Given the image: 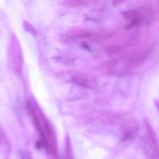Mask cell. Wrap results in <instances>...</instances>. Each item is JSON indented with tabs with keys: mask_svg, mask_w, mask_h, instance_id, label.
<instances>
[{
	"mask_svg": "<svg viewBox=\"0 0 159 159\" xmlns=\"http://www.w3.org/2000/svg\"><path fill=\"white\" fill-rule=\"evenodd\" d=\"M66 159H73L71 143L69 137H67L66 140Z\"/></svg>",
	"mask_w": 159,
	"mask_h": 159,
	"instance_id": "5",
	"label": "cell"
},
{
	"mask_svg": "<svg viewBox=\"0 0 159 159\" xmlns=\"http://www.w3.org/2000/svg\"><path fill=\"white\" fill-rule=\"evenodd\" d=\"M27 108L33 119L37 130L41 136V139L37 145L40 144L39 148H46L53 155L57 156V143L52 125L38 105L28 101L27 102Z\"/></svg>",
	"mask_w": 159,
	"mask_h": 159,
	"instance_id": "1",
	"label": "cell"
},
{
	"mask_svg": "<svg viewBox=\"0 0 159 159\" xmlns=\"http://www.w3.org/2000/svg\"><path fill=\"white\" fill-rule=\"evenodd\" d=\"M21 159H31V156H30V154L25 151L21 154Z\"/></svg>",
	"mask_w": 159,
	"mask_h": 159,
	"instance_id": "7",
	"label": "cell"
},
{
	"mask_svg": "<svg viewBox=\"0 0 159 159\" xmlns=\"http://www.w3.org/2000/svg\"><path fill=\"white\" fill-rule=\"evenodd\" d=\"M123 1H124V0H113L112 5L114 6V7H116V6H118V5H119V4H121Z\"/></svg>",
	"mask_w": 159,
	"mask_h": 159,
	"instance_id": "8",
	"label": "cell"
},
{
	"mask_svg": "<svg viewBox=\"0 0 159 159\" xmlns=\"http://www.w3.org/2000/svg\"><path fill=\"white\" fill-rule=\"evenodd\" d=\"M123 16L126 20L130 21L128 27H135V26L139 25L141 22V17L140 14L136 10H128L123 13Z\"/></svg>",
	"mask_w": 159,
	"mask_h": 159,
	"instance_id": "4",
	"label": "cell"
},
{
	"mask_svg": "<svg viewBox=\"0 0 159 159\" xmlns=\"http://www.w3.org/2000/svg\"><path fill=\"white\" fill-rule=\"evenodd\" d=\"M24 27L27 32H29V33H30V34L33 35V36L37 35L36 29L34 28V27L30 23L27 22V21H24Z\"/></svg>",
	"mask_w": 159,
	"mask_h": 159,
	"instance_id": "6",
	"label": "cell"
},
{
	"mask_svg": "<svg viewBox=\"0 0 159 159\" xmlns=\"http://www.w3.org/2000/svg\"><path fill=\"white\" fill-rule=\"evenodd\" d=\"M72 81L76 85H79L80 87L90 89H94L97 87V82L95 79L93 77H90L88 76H76L73 77Z\"/></svg>",
	"mask_w": 159,
	"mask_h": 159,
	"instance_id": "3",
	"label": "cell"
},
{
	"mask_svg": "<svg viewBox=\"0 0 159 159\" xmlns=\"http://www.w3.org/2000/svg\"><path fill=\"white\" fill-rule=\"evenodd\" d=\"M145 134L143 137V148L148 159H159V145L157 136L147 120L144 121Z\"/></svg>",
	"mask_w": 159,
	"mask_h": 159,
	"instance_id": "2",
	"label": "cell"
}]
</instances>
